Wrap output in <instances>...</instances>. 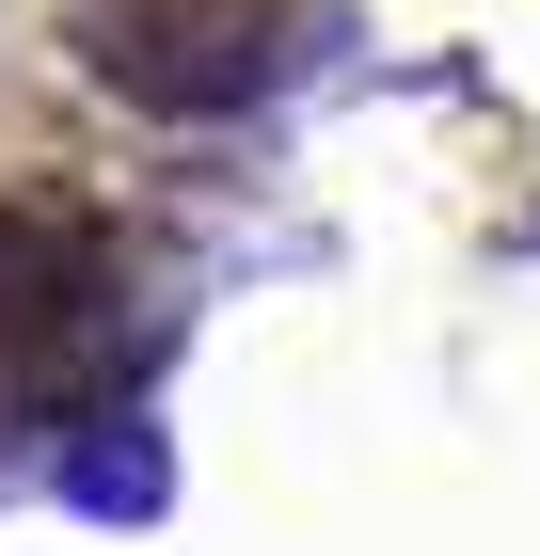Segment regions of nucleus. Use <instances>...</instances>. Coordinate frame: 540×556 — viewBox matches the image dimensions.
Returning a JSON list of instances; mask_svg holds the SVG:
<instances>
[{"instance_id":"nucleus-1","label":"nucleus","mask_w":540,"mask_h":556,"mask_svg":"<svg viewBox=\"0 0 540 556\" xmlns=\"http://www.w3.org/2000/svg\"><path fill=\"white\" fill-rule=\"evenodd\" d=\"M96 64H112L127 96H160V112H223V96H254V16L239 0H127V16H96Z\"/></svg>"},{"instance_id":"nucleus-2","label":"nucleus","mask_w":540,"mask_h":556,"mask_svg":"<svg viewBox=\"0 0 540 556\" xmlns=\"http://www.w3.org/2000/svg\"><path fill=\"white\" fill-rule=\"evenodd\" d=\"M96 302V255L80 223H0V350H48L64 318Z\"/></svg>"}]
</instances>
